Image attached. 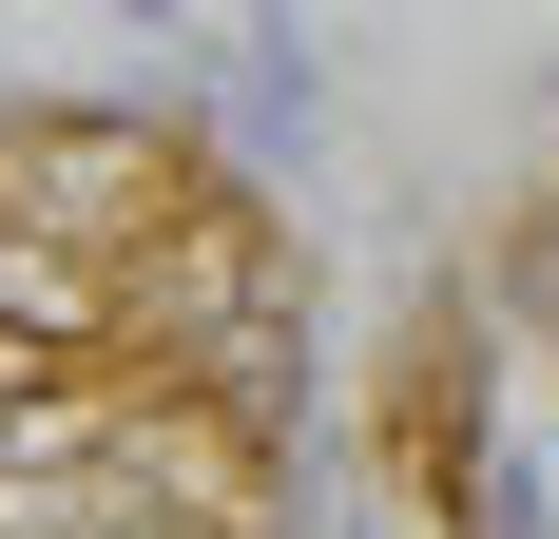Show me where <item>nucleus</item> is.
<instances>
[{
	"instance_id": "obj_1",
	"label": "nucleus",
	"mask_w": 559,
	"mask_h": 539,
	"mask_svg": "<svg viewBox=\"0 0 559 539\" xmlns=\"http://www.w3.org/2000/svg\"><path fill=\"white\" fill-rule=\"evenodd\" d=\"M213 213V155L155 116H0V231H58L97 270H155L174 231Z\"/></svg>"
},
{
	"instance_id": "obj_2",
	"label": "nucleus",
	"mask_w": 559,
	"mask_h": 539,
	"mask_svg": "<svg viewBox=\"0 0 559 539\" xmlns=\"http://www.w3.org/2000/svg\"><path fill=\"white\" fill-rule=\"evenodd\" d=\"M116 539H271V520H116Z\"/></svg>"
}]
</instances>
